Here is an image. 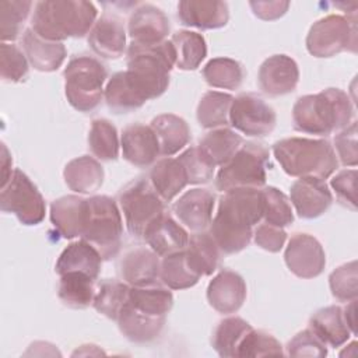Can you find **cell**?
<instances>
[{
  "label": "cell",
  "instance_id": "26",
  "mask_svg": "<svg viewBox=\"0 0 358 358\" xmlns=\"http://www.w3.org/2000/svg\"><path fill=\"white\" fill-rule=\"evenodd\" d=\"M21 42L29 64L38 71H56L66 60L67 52L63 42L46 41L36 35L31 28L24 31Z\"/></svg>",
  "mask_w": 358,
  "mask_h": 358
},
{
  "label": "cell",
  "instance_id": "31",
  "mask_svg": "<svg viewBox=\"0 0 358 358\" xmlns=\"http://www.w3.org/2000/svg\"><path fill=\"white\" fill-rule=\"evenodd\" d=\"M148 180L164 201L173 200L189 185L182 162L172 157L158 159L148 173Z\"/></svg>",
  "mask_w": 358,
  "mask_h": 358
},
{
  "label": "cell",
  "instance_id": "22",
  "mask_svg": "<svg viewBox=\"0 0 358 358\" xmlns=\"http://www.w3.org/2000/svg\"><path fill=\"white\" fill-rule=\"evenodd\" d=\"M180 24L199 29H218L228 24L229 8L225 1L182 0L178 3Z\"/></svg>",
  "mask_w": 358,
  "mask_h": 358
},
{
  "label": "cell",
  "instance_id": "6",
  "mask_svg": "<svg viewBox=\"0 0 358 358\" xmlns=\"http://www.w3.org/2000/svg\"><path fill=\"white\" fill-rule=\"evenodd\" d=\"M122 236L123 220L116 201L109 196L88 197L81 238L90 242L103 260H109L120 252Z\"/></svg>",
  "mask_w": 358,
  "mask_h": 358
},
{
  "label": "cell",
  "instance_id": "18",
  "mask_svg": "<svg viewBox=\"0 0 358 358\" xmlns=\"http://www.w3.org/2000/svg\"><path fill=\"white\" fill-rule=\"evenodd\" d=\"M246 282L232 270H221L207 287V301L213 309L222 315L238 312L246 299Z\"/></svg>",
  "mask_w": 358,
  "mask_h": 358
},
{
  "label": "cell",
  "instance_id": "17",
  "mask_svg": "<svg viewBox=\"0 0 358 358\" xmlns=\"http://www.w3.org/2000/svg\"><path fill=\"white\" fill-rule=\"evenodd\" d=\"M171 31L166 14L152 4H140L136 7L127 22V32L131 43L157 45L168 36Z\"/></svg>",
  "mask_w": 358,
  "mask_h": 358
},
{
  "label": "cell",
  "instance_id": "19",
  "mask_svg": "<svg viewBox=\"0 0 358 358\" xmlns=\"http://www.w3.org/2000/svg\"><path fill=\"white\" fill-rule=\"evenodd\" d=\"M123 158L137 166L147 168L154 165L161 155L157 136L151 126L134 123L127 126L120 137Z\"/></svg>",
  "mask_w": 358,
  "mask_h": 358
},
{
  "label": "cell",
  "instance_id": "55",
  "mask_svg": "<svg viewBox=\"0 0 358 358\" xmlns=\"http://www.w3.org/2000/svg\"><path fill=\"white\" fill-rule=\"evenodd\" d=\"M0 159H1V182H0V189H1L8 183L11 175L14 172L13 171L11 154H10V151H8V148L4 143H1V157H0Z\"/></svg>",
  "mask_w": 358,
  "mask_h": 358
},
{
  "label": "cell",
  "instance_id": "50",
  "mask_svg": "<svg viewBox=\"0 0 358 358\" xmlns=\"http://www.w3.org/2000/svg\"><path fill=\"white\" fill-rule=\"evenodd\" d=\"M285 348V354L289 357L323 358L327 355V345L309 327L295 334Z\"/></svg>",
  "mask_w": 358,
  "mask_h": 358
},
{
  "label": "cell",
  "instance_id": "36",
  "mask_svg": "<svg viewBox=\"0 0 358 358\" xmlns=\"http://www.w3.org/2000/svg\"><path fill=\"white\" fill-rule=\"evenodd\" d=\"M129 302L138 310L157 316L166 317L173 306V295L166 287L158 284L145 287H130Z\"/></svg>",
  "mask_w": 358,
  "mask_h": 358
},
{
  "label": "cell",
  "instance_id": "24",
  "mask_svg": "<svg viewBox=\"0 0 358 358\" xmlns=\"http://www.w3.org/2000/svg\"><path fill=\"white\" fill-rule=\"evenodd\" d=\"M120 333L131 343L145 344L154 341L164 330L166 317H157L136 309L127 299L117 316Z\"/></svg>",
  "mask_w": 358,
  "mask_h": 358
},
{
  "label": "cell",
  "instance_id": "40",
  "mask_svg": "<svg viewBox=\"0 0 358 358\" xmlns=\"http://www.w3.org/2000/svg\"><path fill=\"white\" fill-rule=\"evenodd\" d=\"M197 275L187 264L185 249L169 253L161 260L159 280L169 289H186L199 282Z\"/></svg>",
  "mask_w": 358,
  "mask_h": 358
},
{
  "label": "cell",
  "instance_id": "30",
  "mask_svg": "<svg viewBox=\"0 0 358 358\" xmlns=\"http://www.w3.org/2000/svg\"><path fill=\"white\" fill-rule=\"evenodd\" d=\"M63 178L70 190L78 194H91L102 186L105 172L96 158L81 155L67 162Z\"/></svg>",
  "mask_w": 358,
  "mask_h": 358
},
{
  "label": "cell",
  "instance_id": "52",
  "mask_svg": "<svg viewBox=\"0 0 358 358\" xmlns=\"http://www.w3.org/2000/svg\"><path fill=\"white\" fill-rule=\"evenodd\" d=\"M355 183L357 169H343L330 180V186L334 190L338 201L351 210H357Z\"/></svg>",
  "mask_w": 358,
  "mask_h": 358
},
{
  "label": "cell",
  "instance_id": "46",
  "mask_svg": "<svg viewBox=\"0 0 358 358\" xmlns=\"http://www.w3.org/2000/svg\"><path fill=\"white\" fill-rule=\"evenodd\" d=\"M264 194V213L263 220L267 224L285 228L292 224L294 213L289 199L277 187L267 186L263 189Z\"/></svg>",
  "mask_w": 358,
  "mask_h": 358
},
{
  "label": "cell",
  "instance_id": "54",
  "mask_svg": "<svg viewBox=\"0 0 358 358\" xmlns=\"http://www.w3.org/2000/svg\"><path fill=\"white\" fill-rule=\"evenodd\" d=\"M249 6L257 18L273 21L288 11L289 1H249Z\"/></svg>",
  "mask_w": 358,
  "mask_h": 358
},
{
  "label": "cell",
  "instance_id": "34",
  "mask_svg": "<svg viewBox=\"0 0 358 358\" xmlns=\"http://www.w3.org/2000/svg\"><path fill=\"white\" fill-rule=\"evenodd\" d=\"M94 278L80 271H69L60 275L57 296L63 305L71 309H85L92 305L95 296Z\"/></svg>",
  "mask_w": 358,
  "mask_h": 358
},
{
  "label": "cell",
  "instance_id": "39",
  "mask_svg": "<svg viewBox=\"0 0 358 358\" xmlns=\"http://www.w3.org/2000/svg\"><path fill=\"white\" fill-rule=\"evenodd\" d=\"M234 96L220 91L206 92L196 110L197 122L204 129H218L229 124V109Z\"/></svg>",
  "mask_w": 358,
  "mask_h": 358
},
{
  "label": "cell",
  "instance_id": "20",
  "mask_svg": "<svg viewBox=\"0 0 358 358\" xmlns=\"http://www.w3.org/2000/svg\"><path fill=\"white\" fill-rule=\"evenodd\" d=\"M122 280L130 287L157 284L161 273L159 256L151 248H134L119 263Z\"/></svg>",
  "mask_w": 358,
  "mask_h": 358
},
{
  "label": "cell",
  "instance_id": "15",
  "mask_svg": "<svg viewBox=\"0 0 358 358\" xmlns=\"http://www.w3.org/2000/svg\"><path fill=\"white\" fill-rule=\"evenodd\" d=\"M299 81L296 62L287 55L267 57L259 69V88L268 96H281L292 92Z\"/></svg>",
  "mask_w": 358,
  "mask_h": 358
},
{
  "label": "cell",
  "instance_id": "42",
  "mask_svg": "<svg viewBox=\"0 0 358 358\" xmlns=\"http://www.w3.org/2000/svg\"><path fill=\"white\" fill-rule=\"evenodd\" d=\"M129 291L130 285L124 281L105 280L95 289L92 306L98 313L116 322L122 308L129 299Z\"/></svg>",
  "mask_w": 358,
  "mask_h": 358
},
{
  "label": "cell",
  "instance_id": "38",
  "mask_svg": "<svg viewBox=\"0 0 358 358\" xmlns=\"http://www.w3.org/2000/svg\"><path fill=\"white\" fill-rule=\"evenodd\" d=\"M252 326L239 316H229L222 319L214 329L211 336V345L220 357L235 358L238 345Z\"/></svg>",
  "mask_w": 358,
  "mask_h": 358
},
{
  "label": "cell",
  "instance_id": "56",
  "mask_svg": "<svg viewBox=\"0 0 358 358\" xmlns=\"http://www.w3.org/2000/svg\"><path fill=\"white\" fill-rule=\"evenodd\" d=\"M357 299L354 301H350L348 305L345 308H343V313H344V317H345V322L352 333V336L357 334V327H355V306H357Z\"/></svg>",
  "mask_w": 358,
  "mask_h": 358
},
{
  "label": "cell",
  "instance_id": "44",
  "mask_svg": "<svg viewBox=\"0 0 358 358\" xmlns=\"http://www.w3.org/2000/svg\"><path fill=\"white\" fill-rule=\"evenodd\" d=\"M34 3L24 0L0 1V38L1 42L15 41L31 13Z\"/></svg>",
  "mask_w": 358,
  "mask_h": 358
},
{
  "label": "cell",
  "instance_id": "14",
  "mask_svg": "<svg viewBox=\"0 0 358 358\" xmlns=\"http://www.w3.org/2000/svg\"><path fill=\"white\" fill-rule=\"evenodd\" d=\"M289 197L298 217L303 220L320 217L333 203L331 192L320 178H299L291 185Z\"/></svg>",
  "mask_w": 358,
  "mask_h": 358
},
{
  "label": "cell",
  "instance_id": "1",
  "mask_svg": "<svg viewBox=\"0 0 358 358\" xmlns=\"http://www.w3.org/2000/svg\"><path fill=\"white\" fill-rule=\"evenodd\" d=\"M263 189L238 187L224 192L210 222V234L224 255L243 250L253 236L255 225L263 220Z\"/></svg>",
  "mask_w": 358,
  "mask_h": 358
},
{
  "label": "cell",
  "instance_id": "37",
  "mask_svg": "<svg viewBox=\"0 0 358 358\" xmlns=\"http://www.w3.org/2000/svg\"><path fill=\"white\" fill-rule=\"evenodd\" d=\"M171 42L175 48L176 63L180 70H196L207 56L206 39L201 34L194 31H178L172 35Z\"/></svg>",
  "mask_w": 358,
  "mask_h": 358
},
{
  "label": "cell",
  "instance_id": "9",
  "mask_svg": "<svg viewBox=\"0 0 358 358\" xmlns=\"http://www.w3.org/2000/svg\"><path fill=\"white\" fill-rule=\"evenodd\" d=\"M119 206L129 232L141 239L145 229L165 210V201L145 178L130 182L119 194Z\"/></svg>",
  "mask_w": 358,
  "mask_h": 358
},
{
  "label": "cell",
  "instance_id": "13",
  "mask_svg": "<svg viewBox=\"0 0 358 358\" xmlns=\"http://www.w3.org/2000/svg\"><path fill=\"white\" fill-rule=\"evenodd\" d=\"M288 270L299 278H315L326 266V255L320 242L309 234L298 232L291 236L284 252Z\"/></svg>",
  "mask_w": 358,
  "mask_h": 358
},
{
  "label": "cell",
  "instance_id": "27",
  "mask_svg": "<svg viewBox=\"0 0 358 358\" xmlns=\"http://www.w3.org/2000/svg\"><path fill=\"white\" fill-rule=\"evenodd\" d=\"M102 260L101 253L90 242L81 238L64 248L56 262L55 271L59 275L69 271H80L96 280L101 273Z\"/></svg>",
  "mask_w": 358,
  "mask_h": 358
},
{
  "label": "cell",
  "instance_id": "53",
  "mask_svg": "<svg viewBox=\"0 0 358 358\" xmlns=\"http://www.w3.org/2000/svg\"><path fill=\"white\" fill-rule=\"evenodd\" d=\"M253 241L260 249L270 253H277L284 248V243L287 241V232L284 231V228L263 222L255 228Z\"/></svg>",
  "mask_w": 358,
  "mask_h": 358
},
{
  "label": "cell",
  "instance_id": "48",
  "mask_svg": "<svg viewBox=\"0 0 358 358\" xmlns=\"http://www.w3.org/2000/svg\"><path fill=\"white\" fill-rule=\"evenodd\" d=\"M178 159L182 162L190 185H201L213 179L217 166L207 158L199 145L185 150Z\"/></svg>",
  "mask_w": 358,
  "mask_h": 358
},
{
  "label": "cell",
  "instance_id": "10",
  "mask_svg": "<svg viewBox=\"0 0 358 358\" xmlns=\"http://www.w3.org/2000/svg\"><path fill=\"white\" fill-rule=\"evenodd\" d=\"M306 49L315 57H333L341 52H357L355 15L329 14L310 27Z\"/></svg>",
  "mask_w": 358,
  "mask_h": 358
},
{
  "label": "cell",
  "instance_id": "49",
  "mask_svg": "<svg viewBox=\"0 0 358 358\" xmlns=\"http://www.w3.org/2000/svg\"><path fill=\"white\" fill-rule=\"evenodd\" d=\"M358 273H357V262H348L329 275V285L331 295L340 302H350L357 299L358 295Z\"/></svg>",
  "mask_w": 358,
  "mask_h": 358
},
{
  "label": "cell",
  "instance_id": "12",
  "mask_svg": "<svg viewBox=\"0 0 358 358\" xmlns=\"http://www.w3.org/2000/svg\"><path fill=\"white\" fill-rule=\"evenodd\" d=\"M274 109L257 94L246 92L234 98L229 109V124L249 137H264L275 127Z\"/></svg>",
  "mask_w": 358,
  "mask_h": 358
},
{
  "label": "cell",
  "instance_id": "3",
  "mask_svg": "<svg viewBox=\"0 0 358 358\" xmlns=\"http://www.w3.org/2000/svg\"><path fill=\"white\" fill-rule=\"evenodd\" d=\"M94 3L84 0H45L35 3L31 29L50 42L83 38L96 21Z\"/></svg>",
  "mask_w": 358,
  "mask_h": 358
},
{
  "label": "cell",
  "instance_id": "11",
  "mask_svg": "<svg viewBox=\"0 0 358 358\" xmlns=\"http://www.w3.org/2000/svg\"><path fill=\"white\" fill-rule=\"evenodd\" d=\"M0 207L3 213L14 214L24 225L41 224L46 213L43 196L21 169H14L8 183L1 187Z\"/></svg>",
  "mask_w": 358,
  "mask_h": 358
},
{
  "label": "cell",
  "instance_id": "7",
  "mask_svg": "<svg viewBox=\"0 0 358 358\" xmlns=\"http://www.w3.org/2000/svg\"><path fill=\"white\" fill-rule=\"evenodd\" d=\"M63 77L66 98L76 110L87 113L98 108L108 78V70L98 59L88 55L73 57L67 63Z\"/></svg>",
  "mask_w": 358,
  "mask_h": 358
},
{
  "label": "cell",
  "instance_id": "41",
  "mask_svg": "<svg viewBox=\"0 0 358 358\" xmlns=\"http://www.w3.org/2000/svg\"><path fill=\"white\" fill-rule=\"evenodd\" d=\"M201 73L210 87L222 90H236L245 78L243 66L229 57H214L208 60Z\"/></svg>",
  "mask_w": 358,
  "mask_h": 358
},
{
  "label": "cell",
  "instance_id": "5",
  "mask_svg": "<svg viewBox=\"0 0 358 358\" xmlns=\"http://www.w3.org/2000/svg\"><path fill=\"white\" fill-rule=\"evenodd\" d=\"M175 63L176 55L171 41L157 45L130 43L127 48L126 70L148 101L161 96L168 90Z\"/></svg>",
  "mask_w": 358,
  "mask_h": 358
},
{
  "label": "cell",
  "instance_id": "25",
  "mask_svg": "<svg viewBox=\"0 0 358 358\" xmlns=\"http://www.w3.org/2000/svg\"><path fill=\"white\" fill-rule=\"evenodd\" d=\"M87 211V199L67 194L50 204V221L56 231L66 239L83 235Z\"/></svg>",
  "mask_w": 358,
  "mask_h": 358
},
{
  "label": "cell",
  "instance_id": "29",
  "mask_svg": "<svg viewBox=\"0 0 358 358\" xmlns=\"http://www.w3.org/2000/svg\"><path fill=\"white\" fill-rule=\"evenodd\" d=\"M309 329L329 347H341L352 336L343 308L338 305H330L316 310L309 319Z\"/></svg>",
  "mask_w": 358,
  "mask_h": 358
},
{
  "label": "cell",
  "instance_id": "57",
  "mask_svg": "<svg viewBox=\"0 0 358 358\" xmlns=\"http://www.w3.org/2000/svg\"><path fill=\"white\" fill-rule=\"evenodd\" d=\"M99 355V354H103V351L102 350H99L96 345H94V344H84V345H81L80 348H77L71 355L74 357V355Z\"/></svg>",
  "mask_w": 358,
  "mask_h": 358
},
{
  "label": "cell",
  "instance_id": "23",
  "mask_svg": "<svg viewBox=\"0 0 358 358\" xmlns=\"http://www.w3.org/2000/svg\"><path fill=\"white\" fill-rule=\"evenodd\" d=\"M143 239L158 256L164 257L169 253L183 250L187 246L189 234L182 224L165 211L150 224Z\"/></svg>",
  "mask_w": 358,
  "mask_h": 358
},
{
  "label": "cell",
  "instance_id": "35",
  "mask_svg": "<svg viewBox=\"0 0 358 358\" xmlns=\"http://www.w3.org/2000/svg\"><path fill=\"white\" fill-rule=\"evenodd\" d=\"M243 138L228 127H218L208 131L199 143L200 150L215 165L222 166L242 147Z\"/></svg>",
  "mask_w": 358,
  "mask_h": 358
},
{
  "label": "cell",
  "instance_id": "4",
  "mask_svg": "<svg viewBox=\"0 0 358 358\" xmlns=\"http://www.w3.org/2000/svg\"><path fill=\"white\" fill-rule=\"evenodd\" d=\"M273 154L282 171L294 178L326 179L338 168L333 145L322 138H282L273 144Z\"/></svg>",
  "mask_w": 358,
  "mask_h": 358
},
{
  "label": "cell",
  "instance_id": "8",
  "mask_svg": "<svg viewBox=\"0 0 358 358\" xmlns=\"http://www.w3.org/2000/svg\"><path fill=\"white\" fill-rule=\"evenodd\" d=\"M270 164L268 148L262 143L248 141L215 175V187L228 192L238 187H263Z\"/></svg>",
  "mask_w": 358,
  "mask_h": 358
},
{
  "label": "cell",
  "instance_id": "21",
  "mask_svg": "<svg viewBox=\"0 0 358 358\" xmlns=\"http://www.w3.org/2000/svg\"><path fill=\"white\" fill-rule=\"evenodd\" d=\"M88 45L102 59H119L126 50V29L123 22L115 15H102L95 21L88 34Z\"/></svg>",
  "mask_w": 358,
  "mask_h": 358
},
{
  "label": "cell",
  "instance_id": "2",
  "mask_svg": "<svg viewBox=\"0 0 358 358\" xmlns=\"http://www.w3.org/2000/svg\"><path fill=\"white\" fill-rule=\"evenodd\" d=\"M352 119V101L340 88L299 96L292 108L294 129L306 134L329 136L347 127Z\"/></svg>",
  "mask_w": 358,
  "mask_h": 358
},
{
  "label": "cell",
  "instance_id": "43",
  "mask_svg": "<svg viewBox=\"0 0 358 358\" xmlns=\"http://www.w3.org/2000/svg\"><path fill=\"white\" fill-rule=\"evenodd\" d=\"M88 147L92 155L101 161H113L119 157V136L113 123L108 119H95L88 133Z\"/></svg>",
  "mask_w": 358,
  "mask_h": 358
},
{
  "label": "cell",
  "instance_id": "47",
  "mask_svg": "<svg viewBox=\"0 0 358 358\" xmlns=\"http://www.w3.org/2000/svg\"><path fill=\"white\" fill-rule=\"evenodd\" d=\"M29 62L25 53L14 43L1 42L0 45V74L7 83L24 81L28 76Z\"/></svg>",
  "mask_w": 358,
  "mask_h": 358
},
{
  "label": "cell",
  "instance_id": "33",
  "mask_svg": "<svg viewBox=\"0 0 358 358\" xmlns=\"http://www.w3.org/2000/svg\"><path fill=\"white\" fill-rule=\"evenodd\" d=\"M220 249L210 232H193L189 236L185 255L190 268L200 277L211 275L220 262Z\"/></svg>",
  "mask_w": 358,
  "mask_h": 358
},
{
  "label": "cell",
  "instance_id": "51",
  "mask_svg": "<svg viewBox=\"0 0 358 358\" xmlns=\"http://www.w3.org/2000/svg\"><path fill=\"white\" fill-rule=\"evenodd\" d=\"M333 148H336L337 159H340L344 166H355L358 164L357 122H351L336 134Z\"/></svg>",
  "mask_w": 358,
  "mask_h": 358
},
{
  "label": "cell",
  "instance_id": "32",
  "mask_svg": "<svg viewBox=\"0 0 358 358\" xmlns=\"http://www.w3.org/2000/svg\"><path fill=\"white\" fill-rule=\"evenodd\" d=\"M161 155L172 157L187 145L190 141V129L185 119L173 113H162L151 120Z\"/></svg>",
  "mask_w": 358,
  "mask_h": 358
},
{
  "label": "cell",
  "instance_id": "45",
  "mask_svg": "<svg viewBox=\"0 0 358 358\" xmlns=\"http://www.w3.org/2000/svg\"><path fill=\"white\" fill-rule=\"evenodd\" d=\"M267 355H284L281 343L270 333L252 327L238 345L236 357L245 358Z\"/></svg>",
  "mask_w": 358,
  "mask_h": 358
},
{
  "label": "cell",
  "instance_id": "28",
  "mask_svg": "<svg viewBox=\"0 0 358 358\" xmlns=\"http://www.w3.org/2000/svg\"><path fill=\"white\" fill-rule=\"evenodd\" d=\"M103 99L108 108L115 113L133 112L148 101L134 84L127 70L117 71L109 78L105 87Z\"/></svg>",
  "mask_w": 358,
  "mask_h": 358
},
{
  "label": "cell",
  "instance_id": "16",
  "mask_svg": "<svg viewBox=\"0 0 358 358\" xmlns=\"http://www.w3.org/2000/svg\"><path fill=\"white\" fill-rule=\"evenodd\" d=\"M215 196L208 189H190L172 206L178 221L192 232H201L210 227L213 220Z\"/></svg>",
  "mask_w": 358,
  "mask_h": 358
}]
</instances>
